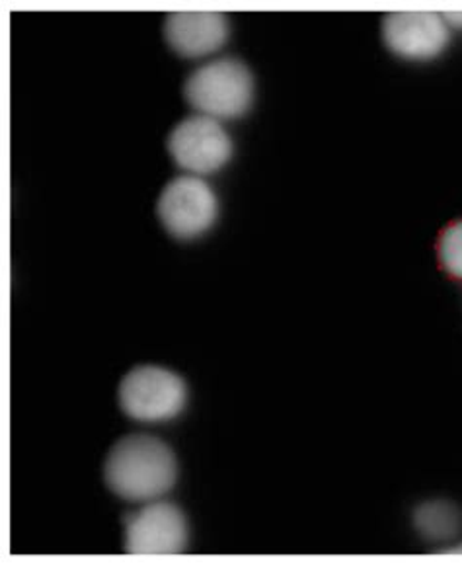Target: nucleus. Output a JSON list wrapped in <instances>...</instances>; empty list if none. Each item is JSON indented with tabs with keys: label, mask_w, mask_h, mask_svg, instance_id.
Instances as JSON below:
<instances>
[{
	"label": "nucleus",
	"mask_w": 462,
	"mask_h": 566,
	"mask_svg": "<svg viewBox=\"0 0 462 566\" xmlns=\"http://www.w3.org/2000/svg\"><path fill=\"white\" fill-rule=\"evenodd\" d=\"M165 38L183 57H206L229 40V20L213 10H178L166 17Z\"/></svg>",
	"instance_id": "nucleus-8"
},
{
	"label": "nucleus",
	"mask_w": 462,
	"mask_h": 566,
	"mask_svg": "<svg viewBox=\"0 0 462 566\" xmlns=\"http://www.w3.org/2000/svg\"><path fill=\"white\" fill-rule=\"evenodd\" d=\"M157 211L168 233L180 241H191L216 226L219 200L206 180L198 176H178L166 184Z\"/></svg>",
	"instance_id": "nucleus-4"
},
{
	"label": "nucleus",
	"mask_w": 462,
	"mask_h": 566,
	"mask_svg": "<svg viewBox=\"0 0 462 566\" xmlns=\"http://www.w3.org/2000/svg\"><path fill=\"white\" fill-rule=\"evenodd\" d=\"M447 25H453V28H462V12H443Z\"/></svg>",
	"instance_id": "nucleus-11"
},
{
	"label": "nucleus",
	"mask_w": 462,
	"mask_h": 566,
	"mask_svg": "<svg viewBox=\"0 0 462 566\" xmlns=\"http://www.w3.org/2000/svg\"><path fill=\"white\" fill-rule=\"evenodd\" d=\"M109 491L129 502H149L172 491L178 479L174 451L162 440L133 433L112 448L104 465Z\"/></svg>",
	"instance_id": "nucleus-1"
},
{
	"label": "nucleus",
	"mask_w": 462,
	"mask_h": 566,
	"mask_svg": "<svg viewBox=\"0 0 462 566\" xmlns=\"http://www.w3.org/2000/svg\"><path fill=\"white\" fill-rule=\"evenodd\" d=\"M188 545V524L182 510L170 502H155L125 524V549L135 555H174Z\"/></svg>",
	"instance_id": "nucleus-7"
},
{
	"label": "nucleus",
	"mask_w": 462,
	"mask_h": 566,
	"mask_svg": "<svg viewBox=\"0 0 462 566\" xmlns=\"http://www.w3.org/2000/svg\"><path fill=\"white\" fill-rule=\"evenodd\" d=\"M382 40L398 57L430 61L451 42V28L439 12L400 10L382 18Z\"/></svg>",
	"instance_id": "nucleus-6"
},
{
	"label": "nucleus",
	"mask_w": 462,
	"mask_h": 566,
	"mask_svg": "<svg viewBox=\"0 0 462 566\" xmlns=\"http://www.w3.org/2000/svg\"><path fill=\"white\" fill-rule=\"evenodd\" d=\"M413 525L428 542H449L461 532V510L447 500H430L413 512Z\"/></svg>",
	"instance_id": "nucleus-9"
},
{
	"label": "nucleus",
	"mask_w": 462,
	"mask_h": 566,
	"mask_svg": "<svg viewBox=\"0 0 462 566\" xmlns=\"http://www.w3.org/2000/svg\"><path fill=\"white\" fill-rule=\"evenodd\" d=\"M439 266L449 277L462 282V219H456L439 233L438 244Z\"/></svg>",
	"instance_id": "nucleus-10"
},
{
	"label": "nucleus",
	"mask_w": 462,
	"mask_h": 566,
	"mask_svg": "<svg viewBox=\"0 0 462 566\" xmlns=\"http://www.w3.org/2000/svg\"><path fill=\"white\" fill-rule=\"evenodd\" d=\"M168 153L178 167L193 175H211L232 157V139L211 116L182 119L168 135Z\"/></svg>",
	"instance_id": "nucleus-5"
},
{
	"label": "nucleus",
	"mask_w": 462,
	"mask_h": 566,
	"mask_svg": "<svg viewBox=\"0 0 462 566\" xmlns=\"http://www.w3.org/2000/svg\"><path fill=\"white\" fill-rule=\"evenodd\" d=\"M183 96L206 116L234 119L254 102V75L242 59H213L188 76Z\"/></svg>",
	"instance_id": "nucleus-2"
},
{
	"label": "nucleus",
	"mask_w": 462,
	"mask_h": 566,
	"mask_svg": "<svg viewBox=\"0 0 462 566\" xmlns=\"http://www.w3.org/2000/svg\"><path fill=\"white\" fill-rule=\"evenodd\" d=\"M186 400V381L166 367H135L119 384V405L137 422L157 424L172 420L182 412Z\"/></svg>",
	"instance_id": "nucleus-3"
}]
</instances>
